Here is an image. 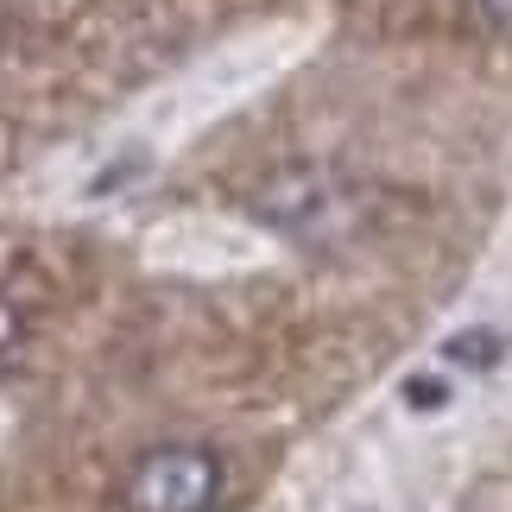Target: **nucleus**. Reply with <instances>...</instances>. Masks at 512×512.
Returning a JSON list of instances; mask_svg holds the SVG:
<instances>
[{
	"mask_svg": "<svg viewBox=\"0 0 512 512\" xmlns=\"http://www.w3.org/2000/svg\"><path fill=\"white\" fill-rule=\"evenodd\" d=\"M279 70V38H241V45L203 57V64L177 70L171 83L152 95L127 102L114 121H102L89 140H76L64 152H51L38 165L19 196L38 215H102L133 203L152 177L171 165V152L196 140L222 108H234L247 89H260Z\"/></svg>",
	"mask_w": 512,
	"mask_h": 512,
	"instance_id": "1",
	"label": "nucleus"
},
{
	"mask_svg": "<svg viewBox=\"0 0 512 512\" xmlns=\"http://www.w3.org/2000/svg\"><path fill=\"white\" fill-rule=\"evenodd\" d=\"M215 500H222V462L203 443H159L127 475L133 512H209Z\"/></svg>",
	"mask_w": 512,
	"mask_h": 512,
	"instance_id": "2",
	"label": "nucleus"
},
{
	"mask_svg": "<svg viewBox=\"0 0 512 512\" xmlns=\"http://www.w3.org/2000/svg\"><path fill=\"white\" fill-rule=\"evenodd\" d=\"M475 7L487 13V26H500V32H512V0H475Z\"/></svg>",
	"mask_w": 512,
	"mask_h": 512,
	"instance_id": "3",
	"label": "nucleus"
},
{
	"mask_svg": "<svg viewBox=\"0 0 512 512\" xmlns=\"http://www.w3.org/2000/svg\"><path fill=\"white\" fill-rule=\"evenodd\" d=\"M7 430H13V411H7V405H0V443H7Z\"/></svg>",
	"mask_w": 512,
	"mask_h": 512,
	"instance_id": "4",
	"label": "nucleus"
}]
</instances>
